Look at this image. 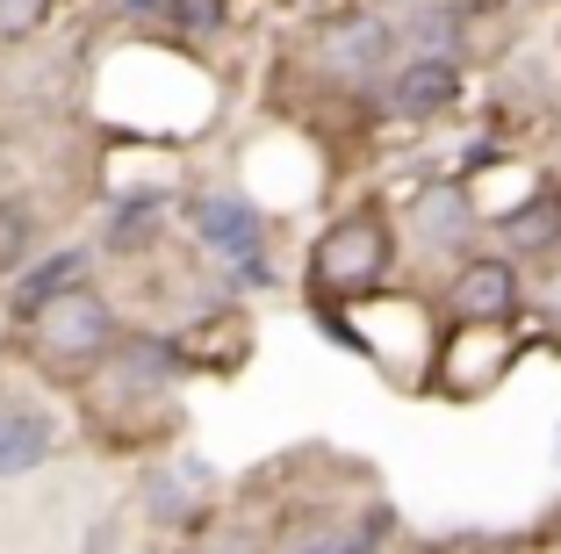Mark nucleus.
Masks as SVG:
<instances>
[{
  "mask_svg": "<svg viewBox=\"0 0 561 554\" xmlns=\"http://www.w3.org/2000/svg\"><path fill=\"white\" fill-rule=\"evenodd\" d=\"M44 245H50L44 202H36L30 188H0V281L15 274V267H30Z\"/></svg>",
  "mask_w": 561,
  "mask_h": 554,
  "instance_id": "obj_15",
  "label": "nucleus"
},
{
  "mask_svg": "<svg viewBox=\"0 0 561 554\" xmlns=\"http://www.w3.org/2000/svg\"><path fill=\"white\" fill-rule=\"evenodd\" d=\"M547 446H554V454H547V461H554V468H561V418H554V440H547Z\"/></svg>",
  "mask_w": 561,
  "mask_h": 554,
  "instance_id": "obj_27",
  "label": "nucleus"
},
{
  "mask_svg": "<svg viewBox=\"0 0 561 554\" xmlns=\"http://www.w3.org/2000/svg\"><path fill=\"white\" fill-rule=\"evenodd\" d=\"M432 303L446 325H533V267H518L496 245H476L432 281Z\"/></svg>",
  "mask_w": 561,
  "mask_h": 554,
  "instance_id": "obj_6",
  "label": "nucleus"
},
{
  "mask_svg": "<svg viewBox=\"0 0 561 554\" xmlns=\"http://www.w3.org/2000/svg\"><path fill=\"white\" fill-rule=\"evenodd\" d=\"M397 281H411V267H403L397 210L381 195L339 202L302 245V295H317V303H367Z\"/></svg>",
  "mask_w": 561,
  "mask_h": 554,
  "instance_id": "obj_1",
  "label": "nucleus"
},
{
  "mask_svg": "<svg viewBox=\"0 0 561 554\" xmlns=\"http://www.w3.org/2000/svg\"><path fill=\"white\" fill-rule=\"evenodd\" d=\"M280 554H367V547L353 540V525H346V519H324V525H310L302 540H288Z\"/></svg>",
  "mask_w": 561,
  "mask_h": 554,
  "instance_id": "obj_22",
  "label": "nucleus"
},
{
  "mask_svg": "<svg viewBox=\"0 0 561 554\" xmlns=\"http://www.w3.org/2000/svg\"><path fill=\"white\" fill-rule=\"evenodd\" d=\"M173 202L181 188H145V195H101V216H94V252L108 267H151L173 245Z\"/></svg>",
  "mask_w": 561,
  "mask_h": 554,
  "instance_id": "obj_11",
  "label": "nucleus"
},
{
  "mask_svg": "<svg viewBox=\"0 0 561 554\" xmlns=\"http://www.w3.org/2000/svg\"><path fill=\"white\" fill-rule=\"evenodd\" d=\"M87 281H101V252L87 238H50L30 267H15V274L0 281V325H8V339H15V331H30L36 317L58 303V295H66V289H87Z\"/></svg>",
  "mask_w": 561,
  "mask_h": 554,
  "instance_id": "obj_10",
  "label": "nucleus"
},
{
  "mask_svg": "<svg viewBox=\"0 0 561 554\" xmlns=\"http://www.w3.org/2000/svg\"><path fill=\"white\" fill-rule=\"evenodd\" d=\"M367 8H381V15H403V8H417V0H367Z\"/></svg>",
  "mask_w": 561,
  "mask_h": 554,
  "instance_id": "obj_26",
  "label": "nucleus"
},
{
  "mask_svg": "<svg viewBox=\"0 0 561 554\" xmlns=\"http://www.w3.org/2000/svg\"><path fill=\"white\" fill-rule=\"evenodd\" d=\"M512 159H518V145H512V137L476 131V137H461V145H454V159H446L439 173H454V180H468V188H476L482 173H496V166H512Z\"/></svg>",
  "mask_w": 561,
  "mask_h": 554,
  "instance_id": "obj_18",
  "label": "nucleus"
},
{
  "mask_svg": "<svg viewBox=\"0 0 561 554\" xmlns=\"http://www.w3.org/2000/svg\"><path fill=\"white\" fill-rule=\"evenodd\" d=\"M533 325L561 346V260H547L540 274H533Z\"/></svg>",
  "mask_w": 561,
  "mask_h": 554,
  "instance_id": "obj_21",
  "label": "nucleus"
},
{
  "mask_svg": "<svg viewBox=\"0 0 561 554\" xmlns=\"http://www.w3.org/2000/svg\"><path fill=\"white\" fill-rule=\"evenodd\" d=\"M209 289L224 303H260V295H280L288 274H280V252H252V260H231V267H209Z\"/></svg>",
  "mask_w": 561,
  "mask_h": 554,
  "instance_id": "obj_16",
  "label": "nucleus"
},
{
  "mask_svg": "<svg viewBox=\"0 0 561 554\" xmlns=\"http://www.w3.org/2000/svg\"><path fill=\"white\" fill-rule=\"evenodd\" d=\"M216 468L195 454V446H165L137 468V489H130V511L151 525V533H202L216 519Z\"/></svg>",
  "mask_w": 561,
  "mask_h": 554,
  "instance_id": "obj_9",
  "label": "nucleus"
},
{
  "mask_svg": "<svg viewBox=\"0 0 561 554\" xmlns=\"http://www.w3.org/2000/svg\"><path fill=\"white\" fill-rule=\"evenodd\" d=\"M468 94H476V72L468 58H439V50H411L397 58V72L381 80L375 115L389 131H439V123H461Z\"/></svg>",
  "mask_w": 561,
  "mask_h": 554,
  "instance_id": "obj_7",
  "label": "nucleus"
},
{
  "mask_svg": "<svg viewBox=\"0 0 561 554\" xmlns=\"http://www.w3.org/2000/svg\"><path fill=\"white\" fill-rule=\"evenodd\" d=\"M504 8H512V0H461V15L476 22V36H482V22H496V15H504Z\"/></svg>",
  "mask_w": 561,
  "mask_h": 554,
  "instance_id": "obj_24",
  "label": "nucleus"
},
{
  "mask_svg": "<svg viewBox=\"0 0 561 554\" xmlns=\"http://www.w3.org/2000/svg\"><path fill=\"white\" fill-rule=\"evenodd\" d=\"M397 230H403V267H411V281H439L454 260H468L476 245H490V210L476 202V188L454 173H425L403 195L397 210Z\"/></svg>",
  "mask_w": 561,
  "mask_h": 554,
  "instance_id": "obj_3",
  "label": "nucleus"
},
{
  "mask_svg": "<svg viewBox=\"0 0 561 554\" xmlns=\"http://www.w3.org/2000/svg\"><path fill=\"white\" fill-rule=\"evenodd\" d=\"M238 22V0H165L159 30L181 36V44H209V36H231Z\"/></svg>",
  "mask_w": 561,
  "mask_h": 554,
  "instance_id": "obj_17",
  "label": "nucleus"
},
{
  "mask_svg": "<svg viewBox=\"0 0 561 554\" xmlns=\"http://www.w3.org/2000/svg\"><path fill=\"white\" fill-rule=\"evenodd\" d=\"M202 554H280V547L245 519H209L202 525Z\"/></svg>",
  "mask_w": 561,
  "mask_h": 554,
  "instance_id": "obj_20",
  "label": "nucleus"
},
{
  "mask_svg": "<svg viewBox=\"0 0 561 554\" xmlns=\"http://www.w3.org/2000/svg\"><path fill=\"white\" fill-rule=\"evenodd\" d=\"M518 331L526 325H446L439 353H432L425 396H446V404H482V396H496L512 382L518 353H526Z\"/></svg>",
  "mask_w": 561,
  "mask_h": 554,
  "instance_id": "obj_8",
  "label": "nucleus"
},
{
  "mask_svg": "<svg viewBox=\"0 0 561 554\" xmlns=\"http://www.w3.org/2000/svg\"><path fill=\"white\" fill-rule=\"evenodd\" d=\"M389 554H397V547H389Z\"/></svg>",
  "mask_w": 561,
  "mask_h": 554,
  "instance_id": "obj_28",
  "label": "nucleus"
},
{
  "mask_svg": "<svg viewBox=\"0 0 561 554\" xmlns=\"http://www.w3.org/2000/svg\"><path fill=\"white\" fill-rule=\"evenodd\" d=\"M540 540H561V497L547 505V519H540Z\"/></svg>",
  "mask_w": 561,
  "mask_h": 554,
  "instance_id": "obj_25",
  "label": "nucleus"
},
{
  "mask_svg": "<svg viewBox=\"0 0 561 554\" xmlns=\"http://www.w3.org/2000/svg\"><path fill=\"white\" fill-rule=\"evenodd\" d=\"M123 331H130L123 295L101 289V281H87V289H66L30 331H15V339H22V360H30L44 382H66V389H80L101 360L116 353Z\"/></svg>",
  "mask_w": 561,
  "mask_h": 554,
  "instance_id": "obj_2",
  "label": "nucleus"
},
{
  "mask_svg": "<svg viewBox=\"0 0 561 554\" xmlns=\"http://www.w3.org/2000/svg\"><path fill=\"white\" fill-rule=\"evenodd\" d=\"M108 15L130 22V30H151V22L165 15V0H108Z\"/></svg>",
  "mask_w": 561,
  "mask_h": 554,
  "instance_id": "obj_23",
  "label": "nucleus"
},
{
  "mask_svg": "<svg viewBox=\"0 0 561 554\" xmlns=\"http://www.w3.org/2000/svg\"><path fill=\"white\" fill-rule=\"evenodd\" d=\"M403 58V36H397V15H381L367 0H346V8H331L310 36V72L324 80V94L339 101H360L375 109L381 101V80L397 72Z\"/></svg>",
  "mask_w": 561,
  "mask_h": 554,
  "instance_id": "obj_4",
  "label": "nucleus"
},
{
  "mask_svg": "<svg viewBox=\"0 0 561 554\" xmlns=\"http://www.w3.org/2000/svg\"><path fill=\"white\" fill-rule=\"evenodd\" d=\"M490 245L518 267L561 260V180H533L526 195H512V210H490Z\"/></svg>",
  "mask_w": 561,
  "mask_h": 554,
  "instance_id": "obj_13",
  "label": "nucleus"
},
{
  "mask_svg": "<svg viewBox=\"0 0 561 554\" xmlns=\"http://www.w3.org/2000/svg\"><path fill=\"white\" fill-rule=\"evenodd\" d=\"M50 15H58V0H0V44H36V36L50 30Z\"/></svg>",
  "mask_w": 561,
  "mask_h": 554,
  "instance_id": "obj_19",
  "label": "nucleus"
},
{
  "mask_svg": "<svg viewBox=\"0 0 561 554\" xmlns=\"http://www.w3.org/2000/svg\"><path fill=\"white\" fill-rule=\"evenodd\" d=\"M66 446H72V418H66V410L44 404V396L0 389V483L44 475Z\"/></svg>",
  "mask_w": 561,
  "mask_h": 554,
  "instance_id": "obj_12",
  "label": "nucleus"
},
{
  "mask_svg": "<svg viewBox=\"0 0 561 554\" xmlns=\"http://www.w3.org/2000/svg\"><path fill=\"white\" fill-rule=\"evenodd\" d=\"M173 224L181 238L195 245L209 267H231V260H252V252H274L280 224L245 180H202L187 173L181 180V202H173Z\"/></svg>",
  "mask_w": 561,
  "mask_h": 554,
  "instance_id": "obj_5",
  "label": "nucleus"
},
{
  "mask_svg": "<svg viewBox=\"0 0 561 554\" xmlns=\"http://www.w3.org/2000/svg\"><path fill=\"white\" fill-rule=\"evenodd\" d=\"M397 36H403V58H411V50L468 58V50H476V22L461 15V0H417V8H403Z\"/></svg>",
  "mask_w": 561,
  "mask_h": 554,
  "instance_id": "obj_14",
  "label": "nucleus"
}]
</instances>
